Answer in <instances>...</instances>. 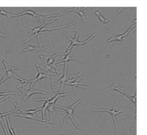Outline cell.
I'll use <instances>...</instances> for the list:
<instances>
[{
  "instance_id": "7",
  "label": "cell",
  "mask_w": 147,
  "mask_h": 135,
  "mask_svg": "<svg viewBox=\"0 0 147 135\" xmlns=\"http://www.w3.org/2000/svg\"><path fill=\"white\" fill-rule=\"evenodd\" d=\"M136 22L133 23L128 28L127 30L125 31L123 33L119 35H117L116 36H113L111 38H108L107 40V43H111V42H113V41H118L121 42L122 44L124 45L125 47H127L128 49H130L131 47L129 46L125 43V41L124 40V38L127 36V35L135 28L136 27Z\"/></svg>"
},
{
  "instance_id": "5",
  "label": "cell",
  "mask_w": 147,
  "mask_h": 135,
  "mask_svg": "<svg viewBox=\"0 0 147 135\" xmlns=\"http://www.w3.org/2000/svg\"><path fill=\"white\" fill-rule=\"evenodd\" d=\"M81 102V100H77L75 102H74L73 104L70 105L69 106L67 107H63L61 106H55V108H58V109L63 110V111H64L67 114V115H66V116L63 118V124H64L65 120L67 118H69L71 122H72V124L74 125V126L75 127V128L77 129V130H80V128H79L77 126V124H76V123L74 119V113L76 107L77 105L80 104Z\"/></svg>"
},
{
  "instance_id": "11",
  "label": "cell",
  "mask_w": 147,
  "mask_h": 135,
  "mask_svg": "<svg viewBox=\"0 0 147 135\" xmlns=\"http://www.w3.org/2000/svg\"><path fill=\"white\" fill-rule=\"evenodd\" d=\"M88 7H74L73 8L68 9H66L65 11L62 13L60 15L61 16L65 14L68 13H70V12H75V13H78L80 16L82 18V20L83 22H87V21L86 20V16H85V14H84V10L87 9Z\"/></svg>"
},
{
  "instance_id": "3",
  "label": "cell",
  "mask_w": 147,
  "mask_h": 135,
  "mask_svg": "<svg viewBox=\"0 0 147 135\" xmlns=\"http://www.w3.org/2000/svg\"><path fill=\"white\" fill-rule=\"evenodd\" d=\"M59 55H63V53H55L53 56H45L40 55V57L43 59L44 62L45 71L48 72L51 71L56 73L59 75L58 69L56 66V62H55V58Z\"/></svg>"
},
{
  "instance_id": "16",
  "label": "cell",
  "mask_w": 147,
  "mask_h": 135,
  "mask_svg": "<svg viewBox=\"0 0 147 135\" xmlns=\"http://www.w3.org/2000/svg\"><path fill=\"white\" fill-rule=\"evenodd\" d=\"M46 47L45 46L41 47V46H35L32 45H26L23 50V52H37L40 51H46Z\"/></svg>"
},
{
  "instance_id": "17",
  "label": "cell",
  "mask_w": 147,
  "mask_h": 135,
  "mask_svg": "<svg viewBox=\"0 0 147 135\" xmlns=\"http://www.w3.org/2000/svg\"><path fill=\"white\" fill-rule=\"evenodd\" d=\"M15 116H18V117H22V118H24L27 119L33 120H37V121H40V122H42V123H48V124H51V123L48 121H45L43 120H40L36 118V117H35V116L30 114H15L14 115Z\"/></svg>"
},
{
  "instance_id": "6",
  "label": "cell",
  "mask_w": 147,
  "mask_h": 135,
  "mask_svg": "<svg viewBox=\"0 0 147 135\" xmlns=\"http://www.w3.org/2000/svg\"><path fill=\"white\" fill-rule=\"evenodd\" d=\"M36 67L38 71V74L36 77H35L34 79H32V80H30V81H26L25 84L26 85V84H27V83H30V88H33V85H34L35 83L40 81L41 79L45 78V79H46V82H45V87H46L49 80L52 78V76H55V75L49 74L47 72V73H45V72H44L42 70V69L40 68V66L38 65V64H36Z\"/></svg>"
},
{
  "instance_id": "12",
  "label": "cell",
  "mask_w": 147,
  "mask_h": 135,
  "mask_svg": "<svg viewBox=\"0 0 147 135\" xmlns=\"http://www.w3.org/2000/svg\"><path fill=\"white\" fill-rule=\"evenodd\" d=\"M67 65L68 64L64 63L63 69V74L62 76L55 83L52 84V85L51 84V86L61 84L62 85L61 90L63 88V86L65 85V83L69 81V76L68 77L67 76Z\"/></svg>"
},
{
  "instance_id": "22",
  "label": "cell",
  "mask_w": 147,
  "mask_h": 135,
  "mask_svg": "<svg viewBox=\"0 0 147 135\" xmlns=\"http://www.w3.org/2000/svg\"><path fill=\"white\" fill-rule=\"evenodd\" d=\"M20 95V96H21V94H20L18 93H13V92H7L6 91L5 92H0V96H8V95Z\"/></svg>"
},
{
  "instance_id": "15",
  "label": "cell",
  "mask_w": 147,
  "mask_h": 135,
  "mask_svg": "<svg viewBox=\"0 0 147 135\" xmlns=\"http://www.w3.org/2000/svg\"><path fill=\"white\" fill-rule=\"evenodd\" d=\"M81 79V77H77V78H76V79H75V80L73 81L66 83L65 84V85H67V86H71V87H72L73 90H74V93H75V89L76 87L80 88L82 89H86L80 87V86H88V84H86V83H81L79 82L80 81Z\"/></svg>"
},
{
  "instance_id": "2",
  "label": "cell",
  "mask_w": 147,
  "mask_h": 135,
  "mask_svg": "<svg viewBox=\"0 0 147 135\" xmlns=\"http://www.w3.org/2000/svg\"><path fill=\"white\" fill-rule=\"evenodd\" d=\"M59 31L70 41V44L69 45L68 47L67 48V50L65 52H67L69 50H71L74 46H80L88 44V42H90L96 36V35L94 34H93L90 35V37H88L86 40L83 41H79L78 39L79 38V32H78V30H71V32H74L75 33V37L74 38H71L70 36H69L68 35L66 34L62 31H60V30Z\"/></svg>"
},
{
  "instance_id": "13",
  "label": "cell",
  "mask_w": 147,
  "mask_h": 135,
  "mask_svg": "<svg viewBox=\"0 0 147 135\" xmlns=\"http://www.w3.org/2000/svg\"><path fill=\"white\" fill-rule=\"evenodd\" d=\"M71 50H69L67 52H65L63 54V55L65 56L64 58L62 60H58L57 62H56V64H57L63 63H66L68 64L69 61H75L76 62H79L81 63H82V61L80 59H78L77 58H74L72 57L71 56Z\"/></svg>"
},
{
  "instance_id": "9",
  "label": "cell",
  "mask_w": 147,
  "mask_h": 135,
  "mask_svg": "<svg viewBox=\"0 0 147 135\" xmlns=\"http://www.w3.org/2000/svg\"><path fill=\"white\" fill-rule=\"evenodd\" d=\"M110 89L114 91H117L119 93H120L122 94L125 97H127L129 100L131 101L132 104L135 105L136 108V92L135 94L133 96H130L121 87L119 86L118 83H114L112 86L110 87Z\"/></svg>"
},
{
  "instance_id": "18",
  "label": "cell",
  "mask_w": 147,
  "mask_h": 135,
  "mask_svg": "<svg viewBox=\"0 0 147 135\" xmlns=\"http://www.w3.org/2000/svg\"><path fill=\"white\" fill-rule=\"evenodd\" d=\"M94 13H95V14L98 16L99 19L100 20L102 24H105L109 23V20L105 18L97 10V11H95Z\"/></svg>"
},
{
  "instance_id": "26",
  "label": "cell",
  "mask_w": 147,
  "mask_h": 135,
  "mask_svg": "<svg viewBox=\"0 0 147 135\" xmlns=\"http://www.w3.org/2000/svg\"><path fill=\"white\" fill-rule=\"evenodd\" d=\"M130 135H135L134 133V128L133 127H131L130 128Z\"/></svg>"
},
{
  "instance_id": "14",
  "label": "cell",
  "mask_w": 147,
  "mask_h": 135,
  "mask_svg": "<svg viewBox=\"0 0 147 135\" xmlns=\"http://www.w3.org/2000/svg\"><path fill=\"white\" fill-rule=\"evenodd\" d=\"M14 105L15 106V108H17L18 111H20L21 112V113H20L19 114H30V115L35 116L36 113L39 111H42V107H37V108H35V109L24 110L19 107L17 105L16 103H14Z\"/></svg>"
},
{
  "instance_id": "4",
  "label": "cell",
  "mask_w": 147,
  "mask_h": 135,
  "mask_svg": "<svg viewBox=\"0 0 147 135\" xmlns=\"http://www.w3.org/2000/svg\"><path fill=\"white\" fill-rule=\"evenodd\" d=\"M118 100L117 99L114 102V105L111 109H107V108H93L92 111L93 112H105L111 114L113 120L114 124V128H115V135H117V116L118 114L122 113L123 111L121 109L122 105L118 110H115L116 105L117 104Z\"/></svg>"
},
{
  "instance_id": "24",
  "label": "cell",
  "mask_w": 147,
  "mask_h": 135,
  "mask_svg": "<svg viewBox=\"0 0 147 135\" xmlns=\"http://www.w3.org/2000/svg\"><path fill=\"white\" fill-rule=\"evenodd\" d=\"M0 122H1V126H2V129H3V131H4V133H5V135H8L7 132V131L5 129V127H4V125H3V122H2V119H1V118H0Z\"/></svg>"
},
{
  "instance_id": "21",
  "label": "cell",
  "mask_w": 147,
  "mask_h": 135,
  "mask_svg": "<svg viewBox=\"0 0 147 135\" xmlns=\"http://www.w3.org/2000/svg\"><path fill=\"white\" fill-rule=\"evenodd\" d=\"M0 14L2 15H5L7 17L9 18H13L15 17V15L13 14L10 13H7L6 12L5 10H3L1 7H0Z\"/></svg>"
},
{
  "instance_id": "19",
  "label": "cell",
  "mask_w": 147,
  "mask_h": 135,
  "mask_svg": "<svg viewBox=\"0 0 147 135\" xmlns=\"http://www.w3.org/2000/svg\"><path fill=\"white\" fill-rule=\"evenodd\" d=\"M6 118V120L7 124V126H8V130H9V132H10L11 135H16L15 134V131L13 128L12 127L10 123V119H9V117L8 116H5Z\"/></svg>"
},
{
  "instance_id": "27",
  "label": "cell",
  "mask_w": 147,
  "mask_h": 135,
  "mask_svg": "<svg viewBox=\"0 0 147 135\" xmlns=\"http://www.w3.org/2000/svg\"><path fill=\"white\" fill-rule=\"evenodd\" d=\"M3 37V38H6V36L5 35H4V34H2L1 32H0V37Z\"/></svg>"
},
{
  "instance_id": "10",
  "label": "cell",
  "mask_w": 147,
  "mask_h": 135,
  "mask_svg": "<svg viewBox=\"0 0 147 135\" xmlns=\"http://www.w3.org/2000/svg\"><path fill=\"white\" fill-rule=\"evenodd\" d=\"M25 15H31L33 17L40 18V19H45V18L48 19V18H52V17H59L61 16L60 14H55L50 15H41L38 14L32 10H29L24 11V12L20 13L18 14H16L15 17H20V16H23Z\"/></svg>"
},
{
  "instance_id": "20",
  "label": "cell",
  "mask_w": 147,
  "mask_h": 135,
  "mask_svg": "<svg viewBox=\"0 0 147 135\" xmlns=\"http://www.w3.org/2000/svg\"><path fill=\"white\" fill-rule=\"evenodd\" d=\"M55 105H53V104H50L48 107H47L46 110L48 111V112L49 114L50 117L51 118V116H52V114L55 113Z\"/></svg>"
},
{
  "instance_id": "25",
  "label": "cell",
  "mask_w": 147,
  "mask_h": 135,
  "mask_svg": "<svg viewBox=\"0 0 147 135\" xmlns=\"http://www.w3.org/2000/svg\"><path fill=\"white\" fill-rule=\"evenodd\" d=\"M11 95H8V96H5V97H4V98L1 99H0V103H1V102H3V101H5V100H6L8 99L9 97H11Z\"/></svg>"
},
{
  "instance_id": "8",
  "label": "cell",
  "mask_w": 147,
  "mask_h": 135,
  "mask_svg": "<svg viewBox=\"0 0 147 135\" xmlns=\"http://www.w3.org/2000/svg\"><path fill=\"white\" fill-rule=\"evenodd\" d=\"M25 86L24 83H22V87L21 88H20L19 87H17V88L21 92V96L23 97V100L24 101L28 100L31 95L36 94H41L45 95V93L41 90H35L34 88H31L28 90H26L24 89V87Z\"/></svg>"
},
{
  "instance_id": "1",
  "label": "cell",
  "mask_w": 147,
  "mask_h": 135,
  "mask_svg": "<svg viewBox=\"0 0 147 135\" xmlns=\"http://www.w3.org/2000/svg\"><path fill=\"white\" fill-rule=\"evenodd\" d=\"M2 63L3 64V71H4V76L1 80H0V85H1L7 80L11 79L18 80L19 81L21 82L22 83L25 84L26 80H24L22 78H20L14 73L15 71L20 70L19 68L11 67L5 60H3Z\"/></svg>"
},
{
  "instance_id": "23",
  "label": "cell",
  "mask_w": 147,
  "mask_h": 135,
  "mask_svg": "<svg viewBox=\"0 0 147 135\" xmlns=\"http://www.w3.org/2000/svg\"><path fill=\"white\" fill-rule=\"evenodd\" d=\"M17 111H18V110H17V108H15V109L12 110V111H10L4 113H0V118H1L4 117V116H7V115H10V114L14 113H15Z\"/></svg>"
}]
</instances>
